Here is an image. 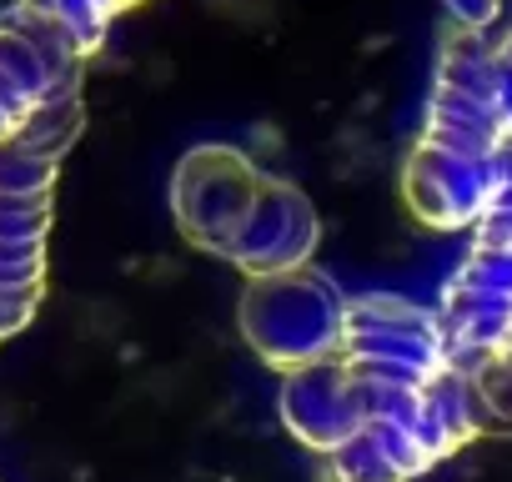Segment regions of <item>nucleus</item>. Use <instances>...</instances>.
Masks as SVG:
<instances>
[{"label":"nucleus","instance_id":"nucleus-2","mask_svg":"<svg viewBox=\"0 0 512 482\" xmlns=\"http://www.w3.org/2000/svg\"><path fill=\"white\" fill-rule=\"evenodd\" d=\"M36 46H41V31H31V16H6L0 21V136L21 121V111L41 91L31 81L36 76V66H31Z\"/></svg>","mask_w":512,"mask_h":482},{"label":"nucleus","instance_id":"nucleus-1","mask_svg":"<svg viewBox=\"0 0 512 482\" xmlns=\"http://www.w3.org/2000/svg\"><path fill=\"white\" fill-rule=\"evenodd\" d=\"M46 166L21 141L0 146V337L21 327L41 277Z\"/></svg>","mask_w":512,"mask_h":482}]
</instances>
